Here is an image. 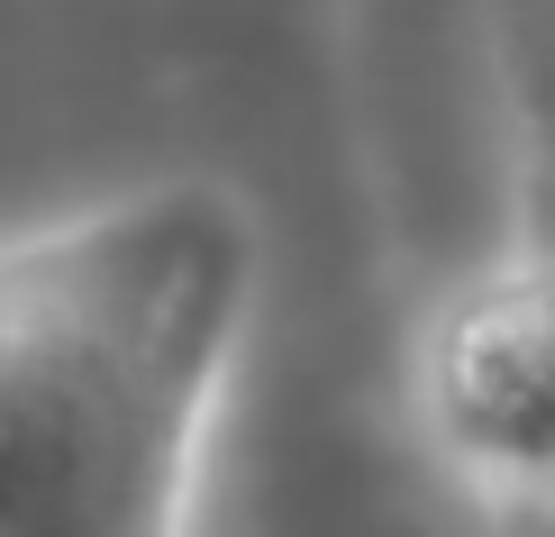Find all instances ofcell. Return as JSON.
I'll return each mask as SVG.
<instances>
[{
    "label": "cell",
    "mask_w": 555,
    "mask_h": 537,
    "mask_svg": "<svg viewBox=\"0 0 555 537\" xmlns=\"http://www.w3.org/2000/svg\"><path fill=\"white\" fill-rule=\"evenodd\" d=\"M256 310L219 182H137L0 238V537H192Z\"/></svg>",
    "instance_id": "obj_1"
},
{
    "label": "cell",
    "mask_w": 555,
    "mask_h": 537,
    "mask_svg": "<svg viewBox=\"0 0 555 537\" xmlns=\"http://www.w3.org/2000/svg\"><path fill=\"white\" fill-rule=\"evenodd\" d=\"M420 410L482 510L555 501V228H528L437 310Z\"/></svg>",
    "instance_id": "obj_2"
},
{
    "label": "cell",
    "mask_w": 555,
    "mask_h": 537,
    "mask_svg": "<svg viewBox=\"0 0 555 537\" xmlns=\"http://www.w3.org/2000/svg\"><path fill=\"white\" fill-rule=\"evenodd\" d=\"M519 110L528 137H538V165H546V201H555V0H538L519 28Z\"/></svg>",
    "instance_id": "obj_3"
},
{
    "label": "cell",
    "mask_w": 555,
    "mask_h": 537,
    "mask_svg": "<svg viewBox=\"0 0 555 537\" xmlns=\"http://www.w3.org/2000/svg\"><path fill=\"white\" fill-rule=\"evenodd\" d=\"M492 537H555V501H511V510H482Z\"/></svg>",
    "instance_id": "obj_4"
},
{
    "label": "cell",
    "mask_w": 555,
    "mask_h": 537,
    "mask_svg": "<svg viewBox=\"0 0 555 537\" xmlns=\"http://www.w3.org/2000/svg\"><path fill=\"white\" fill-rule=\"evenodd\" d=\"M538 228H555V201H546V209H538Z\"/></svg>",
    "instance_id": "obj_5"
}]
</instances>
